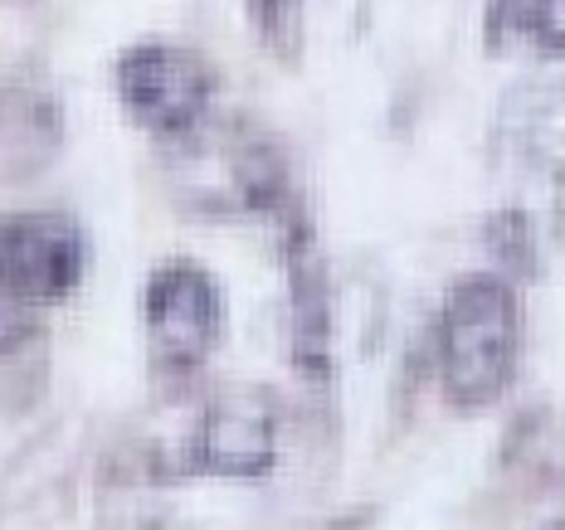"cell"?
<instances>
[{"label": "cell", "mask_w": 565, "mask_h": 530, "mask_svg": "<svg viewBox=\"0 0 565 530\" xmlns=\"http://www.w3.org/2000/svg\"><path fill=\"white\" fill-rule=\"evenodd\" d=\"M516 350H522V316L508 282L488 273L458 278L439 322L444 394L458 409L492 404L516 375Z\"/></svg>", "instance_id": "6da1fadb"}, {"label": "cell", "mask_w": 565, "mask_h": 530, "mask_svg": "<svg viewBox=\"0 0 565 530\" xmlns=\"http://www.w3.org/2000/svg\"><path fill=\"white\" fill-rule=\"evenodd\" d=\"M175 191L210 215H274L292 199L288 161L254 127L200 122L175 137Z\"/></svg>", "instance_id": "7a4b0ae2"}, {"label": "cell", "mask_w": 565, "mask_h": 530, "mask_svg": "<svg viewBox=\"0 0 565 530\" xmlns=\"http://www.w3.org/2000/svg\"><path fill=\"white\" fill-rule=\"evenodd\" d=\"M117 98L141 127L161 137L191 132L215 102V74L210 64L181 44H137L117 58Z\"/></svg>", "instance_id": "3957f363"}, {"label": "cell", "mask_w": 565, "mask_h": 530, "mask_svg": "<svg viewBox=\"0 0 565 530\" xmlns=\"http://www.w3.org/2000/svg\"><path fill=\"white\" fill-rule=\"evenodd\" d=\"M88 244L64 215H20L0 229V288L25 307H44L78 288Z\"/></svg>", "instance_id": "277c9868"}, {"label": "cell", "mask_w": 565, "mask_h": 530, "mask_svg": "<svg viewBox=\"0 0 565 530\" xmlns=\"http://www.w3.org/2000/svg\"><path fill=\"white\" fill-rule=\"evenodd\" d=\"M147 340L167 370H195L220 340V292L195 263H167L147 282Z\"/></svg>", "instance_id": "5b68a950"}, {"label": "cell", "mask_w": 565, "mask_h": 530, "mask_svg": "<svg viewBox=\"0 0 565 530\" xmlns=\"http://www.w3.org/2000/svg\"><path fill=\"white\" fill-rule=\"evenodd\" d=\"M191 457L205 473L230 482H254L278 457V423L274 409L258 394H225L200 409L191 429Z\"/></svg>", "instance_id": "8992f818"}, {"label": "cell", "mask_w": 565, "mask_h": 530, "mask_svg": "<svg viewBox=\"0 0 565 530\" xmlns=\"http://www.w3.org/2000/svg\"><path fill=\"white\" fill-rule=\"evenodd\" d=\"M64 141V108L40 68H20L0 84V175L20 181L54 161Z\"/></svg>", "instance_id": "52a82bcc"}, {"label": "cell", "mask_w": 565, "mask_h": 530, "mask_svg": "<svg viewBox=\"0 0 565 530\" xmlns=\"http://www.w3.org/2000/svg\"><path fill=\"white\" fill-rule=\"evenodd\" d=\"M258 40L282 64H298L317 40H341L361 25V0H244Z\"/></svg>", "instance_id": "ba28073f"}, {"label": "cell", "mask_w": 565, "mask_h": 530, "mask_svg": "<svg viewBox=\"0 0 565 530\" xmlns=\"http://www.w3.org/2000/svg\"><path fill=\"white\" fill-rule=\"evenodd\" d=\"M482 40L492 54L561 58V0H492Z\"/></svg>", "instance_id": "9c48e42d"}, {"label": "cell", "mask_w": 565, "mask_h": 530, "mask_svg": "<svg viewBox=\"0 0 565 530\" xmlns=\"http://www.w3.org/2000/svg\"><path fill=\"white\" fill-rule=\"evenodd\" d=\"M512 112H522V122H512L502 112V141L516 147V161H526V171H556L561 161V98L551 84H526L522 93L508 98Z\"/></svg>", "instance_id": "30bf717a"}, {"label": "cell", "mask_w": 565, "mask_h": 530, "mask_svg": "<svg viewBox=\"0 0 565 530\" xmlns=\"http://www.w3.org/2000/svg\"><path fill=\"white\" fill-rule=\"evenodd\" d=\"M488 239L492 249L502 253V263L522 278H536L541 273V258H536V229H532V215L526 209H502V215L488 219Z\"/></svg>", "instance_id": "8fae6325"}, {"label": "cell", "mask_w": 565, "mask_h": 530, "mask_svg": "<svg viewBox=\"0 0 565 530\" xmlns=\"http://www.w3.org/2000/svg\"><path fill=\"white\" fill-rule=\"evenodd\" d=\"M34 336V316L20 298H10L6 288H0V356H10V350H20L25 340Z\"/></svg>", "instance_id": "7c38bea8"}, {"label": "cell", "mask_w": 565, "mask_h": 530, "mask_svg": "<svg viewBox=\"0 0 565 530\" xmlns=\"http://www.w3.org/2000/svg\"><path fill=\"white\" fill-rule=\"evenodd\" d=\"M15 6H30V0H15Z\"/></svg>", "instance_id": "4fadbf2b"}]
</instances>
